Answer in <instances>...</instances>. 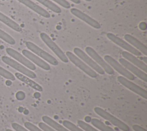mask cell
I'll list each match as a JSON object with an SVG mask.
<instances>
[{
  "instance_id": "cell-6",
  "label": "cell",
  "mask_w": 147,
  "mask_h": 131,
  "mask_svg": "<svg viewBox=\"0 0 147 131\" xmlns=\"http://www.w3.org/2000/svg\"><path fill=\"white\" fill-rule=\"evenodd\" d=\"M85 50L89 56L91 57L95 62L105 71V72L109 75L114 74V71L111 67L92 47H87Z\"/></svg>"
},
{
  "instance_id": "cell-11",
  "label": "cell",
  "mask_w": 147,
  "mask_h": 131,
  "mask_svg": "<svg viewBox=\"0 0 147 131\" xmlns=\"http://www.w3.org/2000/svg\"><path fill=\"white\" fill-rule=\"evenodd\" d=\"M6 51L7 53L10 55L11 57L14 58L21 64H22L25 67L28 68L31 71L36 70V66L31 62L29 60H28L26 57L21 55L20 53L17 52V51L14 50L11 48H7L6 49Z\"/></svg>"
},
{
  "instance_id": "cell-22",
  "label": "cell",
  "mask_w": 147,
  "mask_h": 131,
  "mask_svg": "<svg viewBox=\"0 0 147 131\" xmlns=\"http://www.w3.org/2000/svg\"><path fill=\"white\" fill-rule=\"evenodd\" d=\"M36 1L56 13H61V9L57 5H56V4H55L54 3H53L49 0H36Z\"/></svg>"
},
{
  "instance_id": "cell-28",
  "label": "cell",
  "mask_w": 147,
  "mask_h": 131,
  "mask_svg": "<svg viewBox=\"0 0 147 131\" xmlns=\"http://www.w3.org/2000/svg\"><path fill=\"white\" fill-rule=\"evenodd\" d=\"M38 126L43 131H56V130L53 129V128L50 127L49 125H48L47 124L42 122H40L38 123Z\"/></svg>"
},
{
  "instance_id": "cell-8",
  "label": "cell",
  "mask_w": 147,
  "mask_h": 131,
  "mask_svg": "<svg viewBox=\"0 0 147 131\" xmlns=\"http://www.w3.org/2000/svg\"><path fill=\"white\" fill-rule=\"evenodd\" d=\"M104 60L111 67V68L117 71L122 76L127 78L129 80H133L134 79V75L126 70L122 64L115 60L110 55H105Z\"/></svg>"
},
{
  "instance_id": "cell-31",
  "label": "cell",
  "mask_w": 147,
  "mask_h": 131,
  "mask_svg": "<svg viewBox=\"0 0 147 131\" xmlns=\"http://www.w3.org/2000/svg\"><path fill=\"white\" fill-rule=\"evenodd\" d=\"M132 128L134 131H146L145 129L138 125H133L132 126Z\"/></svg>"
},
{
  "instance_id": "cell-32",
  "label": "cell",
  "mask_w": 147,
  "mask_h": 131,
  "mask_svg": "<svg viewBox=\"0 0 147 131\" xmlns=\"http://www.w3.org/2000/svg\"><path fill=\"white\" fill-rule=\"evenodd\" d=\"M70 1H72V2L76 3V4H80V2H81L80 0H70Z\"/></svg>"
},
{
  "instance_id": "cell-3",
  "label": "cell",
  "mask_w": 147,
  "mask_h": 131,
  "mask_svg": "<svg viewBox=\"0 0 147 131\" xmlns=\"http://www.w3.org/2000/svg\"><path fill=\"white\" fill-rule=\"evenodd\" d=\"M40 37L44 43L53 52V53L64 63H68L69 60L63 51L45 33H41Z\"/></svg>"
},
{
  "instance_id": "cell-12",
  "label": "cell",
  "mask_w": 147,
  "mask_h": 131,
  "mask_svg": "<svg viewBox=\"0 0 147 131\" xmlns=\"http://www.w3.org/2000/svg\"><path fill=\"white\" fill-rule=\"evenodd\" d=\"M119 62L122 64L126 70L130 72L133 75L137 76L138 78L144 81L145 82H147V74L141 70H140L137 67L135 66L124 58L119 59Z\"/></svg>"
},
{
  "instance_id": "cell-27",
  "label": "cell",
  "mask_w": 147,
  "mask_h": 131,
  "mask_svg": "<svg viewBox=\"0 0 147 131\" xmlns=\"http://www.w3.org/2000/svg\"><path fill=\"white\" fill-rule=\"evenodd\" d=\"M24 126L29 131H43L41 129L29 122H25L24 123Z\"/></svg>"
},
{
  "instance_id": "cell-25",
  "label": "cell",
  "mask_w": 147,
  "mask_h": 131,
  "mask_svg": "<svg viewBox=\"0 0 147 131\" xmlns=\"http://www.w3.org/2000/svg\"><path fill=\"white\" fill-rule=\"evenodd\" d=\"M78 125L80 126L84 131H98L96 129L94 128L93 126H91L88 124L86 123L84 121L82 120H78Z\"/></svg>"
},
{
  "instance_id": "cell-18",
  "label": "cell",
  "mask_w": 147,
  "mask_h": 131,
  "mask_svg": "<svg viewBox=\"0 0 147 131\" xmlns=\"http://www.w3.org/2000/svg\"><path fill=\"white\" fill-rule=\"evenodd\" d=\"M15 76L18 79H19L20 80L25 83V84H28L29 86L33 88V89H34L36 91H42L43 90L42 87L40 84H38V83H37L34 81L32 80L29 77H28V76H25V75L21 74V73L16 72L15 74Z\"/></svg>"
},
{
  "instance_id": "cell-14",
  "label": "cell",
  "mask_w": 147,
  "mask_h": 131,
  "mask_svg": "<svg viewBox=\"0 0 147 131\" xmlns=\"http://www.w3.org/2000/svg\"><path fill=\"white\" fill-rule=\"evenodd\" d=\"M22 53L24 56L26 57L28 60H29L31 62H33L34 64H36L42 69L46 71L51 70V66L49 64L41 59L40 57H38L37 55H34L33 53L26 49H23L22 51Z\"/></svg>"
},
{
  "instance_id": "cell-5",
  "label": "cell",
  "mask_w": 147,
  "mask_h": 131,
  "mask_svg": "<svg viewBox=\"0 0 147 131\" xmlns=\"http://www.w3.org/2000/svg\"><path fill=\"white\" fill-rule=\"evenodd\" d=\"M74 52L76 56L80 58L96 72L100 75H104L105 74V71L98 64H97L91 57H90L87 54L83 52L81 49L78 47H75L74 48Z\"/></svg>"
},
{
  "instance_id": "cell-2",
  "label": "cell",
  "mask_w": 147,
  "mask_h": 131,
  "mask_svg": "<svg viewBox=\"0 0 147 131\" xmlns=\"http://www.w3.org/2000/svg\"><path fill=\"white\" fill-rule=\"evenodd\" d=\"M65 55L68 57V60H69L74 64H75L77 67L80 68L89 76L92 78H95L97 77V73L75 54L70 51H67Z\"/></svg>"
},
{
  "instance_id": "cell-21",
  "label": "cell",
  "mask_w": 147,
  "mask_h": 131,
  "mask_svg": "<svg viewBox=\"0 0 147 131\" xmlns=\"http://www.w3.org/2000/svg\"><path fill=\"white\" fill-rule=\"evenodd\" d=\"M91 122L93 126L101 131H115L112 128L106 125L102 121L98 119L92 118L91 120Z\"/></svg>"
},
{
  "instance_id": "cell-34",
  "label": "cell",
  "mask_w": 147,
  "mask_h": 131,
  "mask_svg": "<svg viewBox=\"0 0 147 131\" xmlns=\"http://www.w3.org/2000/svg\"><path fill=\"white\" fill-rule=\"evenodd\" d=\"M6 131H13V130H11V129H7L6 130Z\"/></svg>"
},
{
  "instance_id": "cell-15",
  "label": "cell",
  "mask_w": 147,
  "mask_h": 131,
  "mask_svg": "<svg viewBox=\"0 0 147 131\" xmlns=\"http://www.w3.org/2000/svg\"><path fill=\"white\" fill-rule=\"evenodd\" d=\"M21 3L24 4V5L26 6L36 13L38 14L39 15L46 18H49L51 17V14L44 9L40 6L39 5H37L34 2H32L31 0H17Z\"/></svg>"
},
{
  "instance_id": "cell-30",
  "label": "cell",
  "mask_w": 147,
  "mask_h": 131,
  "mask_svg": "<svg viewBox=\"0 0 147 131\" xmlns=\"http://www.w3.org/2000/svg\"><path fill=\"white\" fill-rule=\"evenodd\" d=\"M12 128L16 130V131H29L28 129L25 128L24 126L20 125V124L13 122L11 124Z\"/></svg>"
},
{
  "instance_id": "cell-17",
  "label": "cell",
  "mask_w": 147,
  "mask_h": 131,
  "mask_svg": "<svg viewBox=\"0 0 147 131\" xmlns=\"http://www.w3.org/2000/svg\"><path fill=\"white\" fill-rule=\"evenodd\" d=\"M124 38L125 40L128 42V43L131 45L132 47L134 48L135 47L136 49L139 51L145 56L147 55V47L145 45L142 44L141 41H140L133 36L129 34H126L124 36Z\"/></svg>"
},
{
  "instance_id": "cell-4",
  "label": "cell",
  "mask_w": 147,
  "mask_h": 131,
  "mask_svg": "<svg viewBox=\"0 0 147 131\" xmlns=\"http://www.w3.org/2000/svg\"><path fill=\"white\" fill-rule=\"evenodd\" d=\"M26 47L30 50L32 52L34 53L49 63H50L53 66H57L59 64L58 61L57 59L54 57L53 56L47 52L46 51H44L41 48H40L39 47L34 44V43L30 42V41H26L25 43Z\"/></svg>"
},
{
  "instance_id": "cell-33",
  "label": "cell",
  "mask_w": 147,
  "mask_h": 131,
  "mask_svg": "<svg viewBox=\"0 0 147 131\" xmlns=\"http://www.w3.org/2000/svg\"><path fill=\"white\" fill-rule=\"evenodd\" d=\"M142 60H144V63H145V64H146V63H147V57H146V56H145V57H142Z\"/></svg>"
},
{
  "instance_id": "cell-20",
  "label": "cell",
  "mask_w": 147,
  "mask_h": 131,
  "mask_svg": "<svg viewBox=\"0 0 147 131\" xmlns=\"http://www.w3.org/2000/svg\"><path fill=\"white\" fill-rule=\"evenodd\" d=\"M0 21L7 25L10 28L13 29L16 32H21L22 31V28L15 21L10 19L9 17H7L3 13L0 12Z\"/></svg>"
},
{
  "instance_id": "cell-9",
  "label": "cell",
  "mask_w": 147,
  "mask_h": 131,
  "mask_svg": "<svg viewBox=\"0 0 147 131\" xmlns=\"http://www.w3.org/2000/svg\"><path fill=\"white\" fill-rule=\"evenodd\" d=\"M107 38L110 40L112 42L115 43V44L118 45V46L121 47L125 50L127 51V52L133 54V55L136 56H141L142 53L136 49L135 48L132 47L131 45H130L128 43L126 42L122 38H119V37L117 36L116 35L114 34L113 33H107L106 34Z\"/></svg>"
},
{
  "instance_id": "cell-35",
  "label": "cell",
  "mask_w": 147,
  "mask_h": 131,
  "mask_svg": "<svg viewBox=\"0 0 147 131\" xmlns=\"http://www.w3.org/2000/svg\"><path fill=\"white\" fill-rule=\"evenodd\" d=\"M84 1H87V2H90V1H91L92 0H84Z\"/></svg>"
},
{
  "instance_id": "cell-13",
  "label": "cell",
  "mask_w": 147,
  "mask_h": 131,
  "mask_svg": "<svg viewBox=\"0 0 147 131\" xmlns=\"http://www.w3.org/2000/svg\"><path fill=\"white\" fill-rule=\"evenodd\" d=\"M71 13L78 18L80 19L81 20L84 21L86 23L90 25L91 27L99 29L101 28L100 24L96 21L95 20L93 19L91 17H90L87 14L83 13V11H80V10L76 9V8H72L71 9Z\"/></svg>"
},
{
  "instance_id": "cell-16",
  "label": "cell",
  "mask_w": 147,
  "mask_h": 131,
  "mask_svg": "<svg viewBox=\"0 0 147 131\" xmlns=\"http://www.w3.org/2000/svg\"><path fill=\"white\" fill-rule=\"evenodd\" d=\"M122 56L124 57L125 59L134 65L135 66L139 68L140 70L146 73L147 72V65L146 64L144 63L142 61L138 59L133 54L127 52V51H123L122 52Z\"/></svg>"
},
{
  "instance_id": "cell-23",
  "label": "cell",
  "mask_w": 147,
  "mask_h": 131,
  "mask_svg": "<svg viewBox=\"0 0 147 131\" xmlns=\"http://www.w3.org/2000/svg\"><path fill=\"white\" fill-rule=\"evenodd\" d=\"M0 38L10 45H14L16 44L15 40L9 34L0 29Z\"/></svg>"
},
{
  "instance_id": "cell-10",
  "label": "cell",
  "mask_w": 147,
  "mask_h": 131,
  "mask_svg": "<svg viewBox=\"0 0 147 131\" xmlns=\"http://www.w3.org/2000/svg\"><path fill=\"white\" fill-rule=\"evenodd\" d=\"M117 80L121 84H122L123 86H125L129 90L138 94L143 98L145 99H147V92L142 87H140L139 86L137 85L136 84L134 83L131 81L129 80V79L122 76H118Z\"/></svg>"
},
{
  "instance_id": "cell-24",
  "label": "cell",
  "mask_w": 147,
  "mask_h": 131,
  "mask_svg": "<svg viewBox=\"0 0 147 131\" xmlns=\"http://www.w3.org/2000/svg\"><path fill=\"white\" fill-rule=\"evenodd\" d=\"M62 124L69 131H84L82 128L77 126L76 125L68 120L63 121L62 122Z\"/></svg>"
},
{
  "instance_id": "cell-1",
  "label": "cell",
  "mask_w": 147,
  "mask_h": 131,
  "mask_svg": "<svg viewBox=\"0 0 147 131\" xmlns=\"http://www.w3.org/2000/svg\"><path fill=\"white\" fill-rule=\"evenodd\" d=\"M94 111L99 116L104 118L105 120L109 121L113 125L115 126L122 131H130V128L127 125L122 122L119 119L114 117L109 112L103 110L100 107H95L94 108Z\"/></svg>"
},
{
  "instance_id": "cell-7",
  "label": "cell",
  "mask_w": 147,
  "mask_h": 131,
  "mask_svg": "<svg viewBox=\"0 0 147 131\" xmlns=\"http://www.w3.org/2000/svg\"><path fill=\"white\" fill-rule=\"evenodd\" d=\"M1 59L5 63L14 68L15 70H17L18 71L21 72V74L30 78L34 79L37 78V75L34 72H33L32 71L30 70L28 68L25 67L21 64L17 62L16 60L12 59L11 58L6 56H3L1 57Z\"/></svg>"
},
{
  "instance_id": "cell-26",
  "label": "cell",
  "mask_w": 147,
  "mask_h": 131,
  "mask_svg": "<svg viewBox=\"0 0 147 131\" xmlns=\"http://www.w3.org/2000/svg\"><path fill=\"white\" fill-rule=\"evenodd\" d=\"M0 75L3 77L5 79L10 80H15L16 77L14 76L11 72L7 71L5 68H2L0 66Z\"/></svg>"
},
{
  "instance_id": "cell-29",
  "label": "cell",
  "mask_w": 147,
  "mask_h": 131,
  "mask_svg": "<svg viewBox=\"0 0 147 131\" xmlns=\"http://www.w3.org/2000/svg\"><path fill=\"white\" fill-rule=\"evenodd\" d=\"M52 1H55V2L59 4L60 6H61L62 7L65 9H69L71 7L70 3L66 0H52Z\"/></svg>"
},
{
  "instance_id": "cell-19",
  "label": "cell",
  "mask_w": 147,
  "mask_h": 131,
  "mask_svg": "<svg viewBox=\"0 0 147 131\" xmlns=\"http://www.w3.org/2000/svg\"><path fill=\"white\" fill-rule=\"evenodd\" d=\"M42 120L44 123L49 125L50 127L53 128V129L56 130V131H69L68 129H67L66 128H65L64 126H62L60 124H59L57 122L55 121L51 118H50L48 116L44 115L42 117Z\"/></svg>"
}]
</instances>
